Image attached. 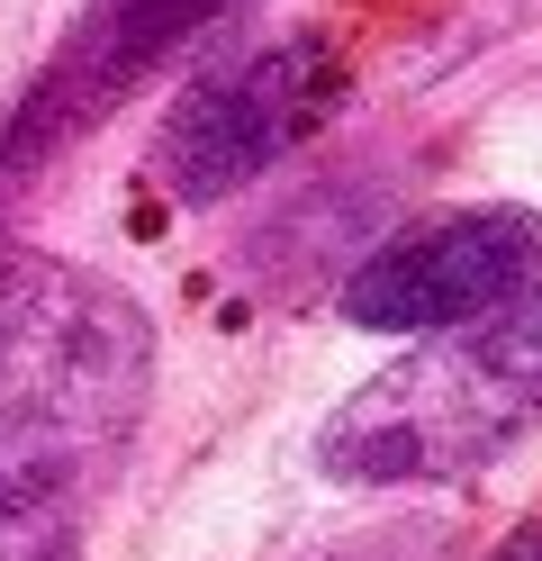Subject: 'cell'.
<instances>
[{
	"label": "cell",
	"instance_id": "cell-3",
	"mask_svg": "<svg viewBox=\"0 0 542 561\" xmlns=\"http://www.w3.org/2000/svg\"><path fill=\"white\" fill-rule=\"evenodd\" d=\"M344 55L325 27H299V37H272L235 55L227 73H208L172 100V118L154 136V182L181 208H217L253 191L263 172H280L299 146H316L325 118L344 110Z\"/></svg>",
	"mask_w": 542,
	"mask_h": 561
},
{
	"label": "cell",
	"instance_id": "cell-1",
	"mask_svg": "<svg viewBox=\"0 0 542 561\" xmlns=\"http://www.w3.org/2000/svg\"><path fill=\"white\" fill-rule=\"evenodd\" d=\"M542 426V299L488 327L434 335L371 371L316 426V471L344 489H434L470 480Z\"/></svg>",
	"mask_w": 542,
	"mask_h": 561
},
{
	"label": "cell",
	"instance_id": "cell-6",
	"mask_svg": "<svg viewBox=\"0 0 542 561\" xmlns=\"http://www.w3.org/2000/svg\"><path fill=\"white\" fill-rule=\"evenodd\" d=\"M108 462L46 444H0V561H72Z\"/></svg>",
	"mask_w": 542,
	"mask_h": 561
},
{
	"label": "cell",
	"instance_id": "cell-5",
	"mask_svg": "<svg viewBox=\"0 0 542 561\" xmlns=\"http://www.w3.org/2000/svg\"><path fill=\"white\" fill-rule=\"evenodd\" d=\"M235 10L244 0H91L55 37V55L36 64V82L19 91L10 127H0V182H27L46 154H64L72 136H91L118 100L145 91V73L181 64Z\"/></svg>",
	"mask_w": 542,
	"mask_h": 561
},
{
	"label": "cell",
	"instance_id": "cell-4",
	"mask_svg": "<svg viewBox=\"0 0 542 561\" xmlns=\"http://www.w3.org/2000/svg\"><path fill=\"white\" fill-rule=\"evenodd\" d=\"M542 299V218L533 208H434L380 236L344 272V318L361 335H461Z\"/></svg>",
	"mask_w": 542,
	"mask_h": 561
},
{
	"label": "cell",
	"instance_id": "cell-2",
	"mask_svg": "<svg viewBox=\"0 0 542 561\" xmlns=\"http://www.w3.org/2000/svg\"><path fill=\"white\" fill-rule=\"evenodd\" d=\"M154 399V318L64 254L0 244V444L118 462Z\"/></svg>",
	"mask_w": 542,
	"mask_h": 561
},
{
	"label": "cell",
	"instance_id": "cell-7",
	"mask_svg": "<svg viewBox=\"0 0 542 561\" xmlns=\"http://www.w3.org/2000/svg\"><path fill=\"white\" fill-rule=\"evenodd\" d=\"M488 561H542V516H533V525H516V535H506Z\"/></svg>",
	"mask_w": 542,
	"mask_h": 561
}]
</instances>
